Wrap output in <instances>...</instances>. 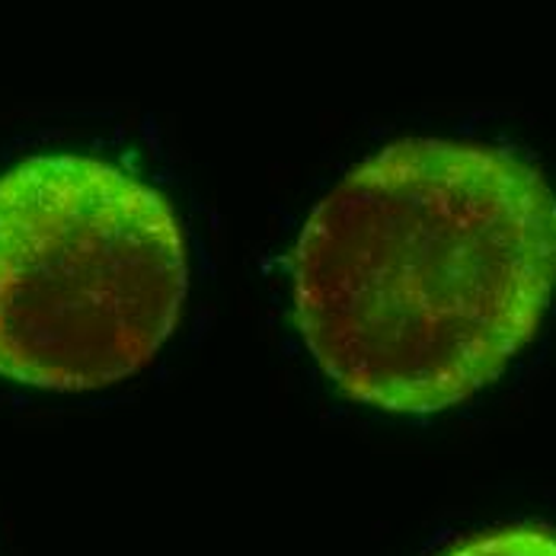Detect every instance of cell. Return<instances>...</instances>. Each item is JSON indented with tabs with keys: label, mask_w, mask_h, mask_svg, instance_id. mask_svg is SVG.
Segmentation results:
<instances>
[{
	"label": "cell",
	"mask_w": 556,
	"mask_h": 556,
	"mask_svg": "<svg viewBox=\"0 0 556 556\" xmlns=\"http://www.w3.org/2000/svg\"><path fill=\"white\" fill-rule=\"evenodd\" d=\"M554 291V189L470 141L388 144L317 202L291 253L314 362L390 413H439L496 381Z\"/></svg>",
	"instance_id": "obj_1"
},
{
	"label": "cell",
	"mask_w": 556,
	"mask_h": 556,
	"mask_svg": "<svg viewBox=\"0 0 556 556\" xmlns=\"http://www.w3.org/2000/svg\"><path fill=\"white\" fill-rule=\"evenodd\" d=\"M189 291L167 199L97 157L46 154L0 176V375L97 390L141 371Z\"/></svg>",
	"instance_id": "obj_2"
},
{
	"label": "cell",
	"mask_w": 556,
	"mask_h": 556,
	"mask_svg": "<svg viewBox=\"0 0 556 556\" xmlns=\"http://www.w3.org/2000/svg\"><path fill=\"white\" fill-rule=\"evenodd\" d=\"M445 556H556V531L538 525H518L480 534Z\"/></svg>",
	"instance_id": "obj_3"
}]
</instances>
